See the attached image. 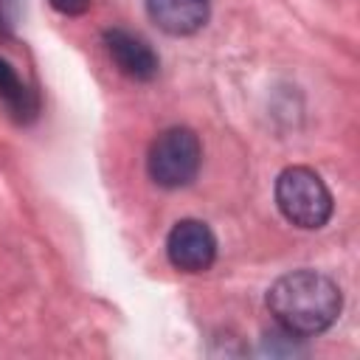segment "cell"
<instances>
[{
	"instance_id": "obj_5",
	"label": "cell",
	"mask_w": 360,
	"mask_h": 360,
	"mask_svg": "<svg viewBox=\"0 0 360 360\" xmlns=\"http://www.w3.org/2000/svg\"><path fill=\"white\" fill-rule=\"evenodd\" d=\"M101 42H104L107 56L115 62V68L127 79H132V82H152L158 76L160 59H158V53L152 51V45L141 34H132L127 28H107L101 34Z\"/></svg>"
},
{
	"instance_id": "obj_1",
	"label": "cell",
	"mask_w": 360,
	"mask_h": 360,
	"mask_svg": "<svg viewBox=\"0 0 360 360\" xmlns=\"http://www.w3.org/2000/svg\"><path fill=\"white\" fill-rule=\"evenodd\" d=\"M267 309L276 323L298 338H312L326 332L340 309V287L318 270H292L276 278L267 290Z\"/></svg>"
},
{
	"instance_id": "obj_2",
	"label": "cell",
	"mask_w": 360,
	"mask_h": 360,
	"mask_svg": "<svg viewBox=\"0 0 360 360\" xmlns=\"http://www.w3.org/2000/svg\"><path fill=\"white\" fill-rule=\"evenodd\" d=\"M276 205L287 222L304 231L323 228L335 211L332 191L309 166H287L276 177Z\"/></svg>"
},
{
	"instance_id": "obj_9",
	"label": "cell",
	"mask_w": 360,
	"mask_h": 360,
	"mask_svg": "<svg viewBox=\"0 0 360 360\" xmlns=\"http://www.w3.org/2000/svg\"><path fill=\"white\" fill-rule=\"evenodd\" d=\"M8 28H11V22H8V14H6V3L0 0V37H6Z\"/></svg>"
},
{
	"instance_id": "obj_8",
	"label": "cell",
	"mask_w": 360,
	"mask_h": 360,
	"mask_svg": "<svg viewBox=\"0 0 360 360\" xmlns=\"http://www.w3.org/2000/svg\"><path fill=\"white\" fill-rule=\"evenodd\" d=\"M59 14H65V17H79V14H84L87 8H90V3L93 0H48Z\"/></svg>"
},
{
	"instance_id": "obj_6",
	"label": "cell",
	"mask_w": 360,
	"mask_h": 360,
	"mask_svg": "<svg viewBox=\"0 0 360 360\" xmlns=\"http://www.w3.org/2000/svg\"><path fill=\"white\" fill-rule=\"evenodd\" d=\"M208 0H146L149 20L169 37H191L208 22Z\"/></svg>"
},
{
	"instance_id": "obj_4",
	"label": "cell",
	"mask_w": 360,
	"mask_h": 360,
	"mask_svg": "<svg viewBox=\"0 0 360 360\" xmlns=\"http://www.w3.org/2000/svg\"><path fill=\"white\" fill-rule=\"evenodd\" d=\"M166 256L183 273H205L217 262V236L202 219H180L166 236Z\"/></svg>"
},
{
	"instance_id": "obj_3",
	"label": "cell",
	"mask_w": 360,
	"mask_h": 360,
	"mask_svg": "<svg viewBox=\"0 0 360 360\" xmlns=\"http://www.w3.org/2000/svg\"><path fill=\"white\" fill-rule=\"evenodd\" d=\"M202 166V143L188 127L163 129L146 155V172L152 183L160 188H183L188 186Z\"/></svg>"
},
{
	"instance_id": "obj_7",
	"label": "cell",
	"mask_w": 360,
	"mask_h": 360,
	"mask_svg": "<svg viewBox=\"0 0 360 360\" xmlns=\"http://www.w3.org/2000/svg\"><path fill=\"white\" fill-rule=\"evenodd\" d=\"M0 101L6 104L8 115L17 124H31L39 118V93L20 79V73L11 68L8 59L0 56Z\"/></svg>"
}]
</instances>
